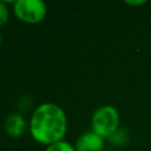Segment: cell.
Listing matches in <instances>:
<instances>
[{"label": "cell", "instance_id": "obj_1", "mask_svg": "<svg viewBox=\"0 0 151 151\" xmlns=\"http://www.w3.org/2000/svg\"><path fill=\"white\" fill-rule=\"evenodd\" d=\"M67 131L65 111L54 103H42L32 113L29 132L32 138L44 145L63 140Z\"/></svg>", "mask_w": 151, "mask_h": 151}, {"label": "cell", "instance_id": "obj_2", "mask_svg": "<svg viewBox=\"0 0 151 151\" xmlns=\"http://www.w3.org/2000/svg\"><path fill=\"white\" fill-rule=\"evenodd\" d=\"M119 122L118 110L112 105H103L92 114V131L103 138H110L119 129Z\"/></svg>", "mask_w": 151, "mask_h": 151}, {"label": "cell", "instance_id": "obj_3", "mask_svg": "<svg viewBox=\"0 0 151 151\" xmlns=\"http://www.w3.org/2000/svg\"><path fill=\"white\" fill-rule=\"evenodd\" d=\"M15 17L26 24H38L47 14V6L42 0H17L13 2Z\"/></svg>", "mask_w": 151, "mask_h": 151}, {"label": "cell", "instance_id": "obj_4", "mask_svg": "<svg viewBox=\"0 0 151 151\" xmlns=\"http://www.w3.org/2000/svg\"><path fill=\"white\" fill-rule=\"evenodd\" d=\"M104 145V138L91 130L78 137L74 147L77 151H103Z\"/></svg>", "mask_w": 151, "mask_h": 151}, {"label": "cell", "instance_id": "obj_5", "mask_svg": "<svg viewBox=\"0 0 151 151\" xmlns=\"http://www.w3.org/2000/svg\"><path fill=\"white\" fill-rule=\"evenodd\" d=\"M5 132L11 137H20L26 130V120L20 113H11L4 123Z\"/></svg>", "mask_w": 151, "mask_h": 151}, {"label": "cell", "instance_id": "obj_6", "mask_svg": "<svg viewBox=\"0 0 151 151\" xmlns=\"http://www.w3.org/2000/svg\"><path fill=\"white\" fill-rule=\"evenodd\" d=\"M45 151H77V150L68 142L60 140V142H57L54 144H51V145L46 146Z\"/></svg>", "mask_w": 151, "mask_h": 151}, {"label": "cell", "instance_id": "obj_7", "mask_svg": "<svg viewBox=\"0 0 151 151\" xmlns=\"http://www.w3.org/2000/svg\"><path fill=\"white\" fill-rule=\"evenodd\" d=\"M110 140H111V143H113V144H116V145H123V144H125V143L127 142V134H126V132H125L124 130L118 129V130L110 137Z\"/></svg>", "mask_w": 151, "mask_h": 151}, {"label": "cell", "instance_id": "obj_8", "mask_svg": "<svg viewBox=\"0 0 151 151\" xmlns=\"http://www.w3.org/2000/svg\"><path fill=\"white\" fill-rule=\"evenodd\" d=\"M8 15H9V12H8L6 4L4 1H0V26L5 25L7 22Z\"/></svg>", "mask_w": 151, "mask_h": 151}, {"label": "cell", "instance_id": "obj_9", "mask_svg": "<svg viewBox=\"0 0 151 151\" xmlns=\"http://www.w3.org/2000/svg\"><path fill=\"white\" fill-rule=\"evenodd\" d=\"M125 4H127V5H132V6H140V5H144L145 4V1H125Z\"/></svg>", "mask_w": 151, "mask_h": 151}, {"label": "cell", "instance_id": "obj_10", "mask_svg": "<svg viewBox=\"0 0 151 151\" xmlns=\"http://www.w3.org/2000/svg\"><path fill=\"white\" fill-rule=\"evenodd\" d=\"M1 40H2V33L0 32V44H1Z\"/></svg>", "mask_w": 151, "mask_h": 151}]
</instances>
